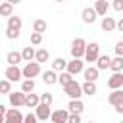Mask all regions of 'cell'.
<instances>
[{
  "mask_svg": "<svg viewBox=\"0 0 123 123\" xmlns=\"http://www.w3.org/2000/svg\"><path fill=\"white\" fill-rule=\"evenodd\" d=\"M85 48H86V40L85 38H81V37L73 38V42H71V56L75 60L85 58Z\"/></svg>",
  "mask_w": 123,
  "mask_h": 123,
  "instance_id": "obj_1",
  "label": "cell"
},
{
  "mask_svg": "<svg viewBox=\"0 0 123 123\" xmlns=\"http://www.w3.org/2000/svg\"><path fill=\"white\" fill-rule=\"evenodd\" d=\"M63 92L71 98V100H81V94H83V88H81V85L73 79L71 83H67L65 86H63Z\"/></svg>",
  "mask_w": 123,
  "mask_h": 123,
  "instance_id": "obj_2",
  "label": "cell"
},
{
  "mask_svg": "<svg viewBox=\"0 0 123 123\" xmlns=\"http://www.w3.org/2000/svg\"><path fill=\"white\" fill-rule=\"evenodd\" d=\"M100 56V44L98 42H88L86 48H85V62H96Z\"/></svg>",
  "mask_w": 123,
  "mask_h": 123,
  "instance_id": "obj_3",
  "label": "cell"
},
{
  "mask_svg": "<svg viewBox=\"0 0 123 123\" xmlns=\"http://www.w3.org/2000/svg\"><path fill=\"white\" fill-rule=\"evenodd\" d=\"M21 75H23L25 79H33V77L40 75V63H37V62H29V63H25V67L21 69Z\"/></svg>",
  "mask_w": 123,
  "mask_h": 123,
  "instance_id": "obj_4",
  "label": "cell"
},
{
  "mask_svg": "<svg viewBox=\"0 0 123 123\" xmlns=\"http://www.w3.org/2000/svg\"><path fill=\"white\" fill-rule=\"evenodd\" d=\"M4 123H23V113L19 108H10L4 115Z\"/></svg>",
  "mask_w": 123,
  "mask_h": 123,
  "instance_id": "obj_5",
  "label": "cell"
},
{
  "mask_svg": "<svg viewBox=\"0 0 123 123\" xmlns=\"http://www.w3.org/2000/svg\"><path fill=\"white\" fill-rule=\"evenodd\" d=\"M65 71H67V73H71V75L75 77V75H79V73H83V71H85V62H83V60H75V58H73L71 62H67Z\"/></svg>",
  "mask_w": 123,
  "mask_h": 123,
  "instance_id": "obj_6",
  "label": "cell"
},
{
  "mask_svg": "<svg viewBox=\"0 0 123 123\" xmlns=\"http://www.w3.org/2000/svg\"><path fill=\"white\" fill-rule=\"evenodd\" d=\"M4 77L10 81V83H15V81H21L23 75H21V69L17 65H8L6 71H4Z\"/></svg>",
  "mask_w": 123,
  "mask_h": 123,
  "instance_id": "obj_7",
  "label": "cell"
},
{
  "mask_svg": "<svg viewBox=\"0 0 123 123\" xmlns=\"http://www.w3.org/2000/svg\"><path fill=\"white\" fill-rule=\"evenodd\" d=\"M35 115H37L38 121H48L50 115H52V110H50V106H46V104H38V106L35 108Z\"/></svg>",
  "mask_w": 123,
  "mask_h": 123,
  "instance_id": "obj_8",
  "label": "cell"
},
{
  "mask_svg": "<svg viewBox=\"0 0 123 123\" xmlns=\"http://www.w3.org/2000/svg\"><path fill=\"white\" fill-rule=\"evenodd\" d=\"M8 98H10V104H12V108H21V106H25V92H10L8 94Z\"/></svg>",
  "mask_w": 123,
  "mask_h": 123,
  "instance_id": "obj_9",
  "label": "cell"
},
{
  "mask_svg": "<svg viewBox=\"0 0 123 123\" xmlns=\"http://www.w3.org/2000/svg\"><path fill=\"white\" fill-rule=\"evenodd\" d=\"M108 88H111V90L123 88V73H113V75L108 79Z\"/></svg>",
  "mask_w": 123,
  "mask_h": 123,
  "instance_id": "obj_10",
  "label": "cell"
},
{
  "mask_svg": "<svg viewBox=\"0 0 123 123\" xmlns=\"http://www.w3.org/2000/svg\"><path fill=\"white\" fill-rule=\"evenodd\" d=\"M98 75H100V71L96 69V65L85 67V71H83V77H85V81H88V83H96V81H98Z\"/></svg>",
  "mask_w": 123,
  "mask_h": 123,
  "instance_id": "obj_11",
  "label": "cell"
},
{
  "mask_svg": "<svg viewBox=\"0 0 123 123\" xmlns=\"http://www.w3.org/2000/svg\"><path fill=\"white\" fill-rule=\"evenodd\" d=\"M67 117H69V111L67 110H56V111H52V115H50V119H52V123H67Z\"/></svg>",
  "mask_w": 123,
  "mask_h": 123,
  "instance_id": "obj_12",
  "label": "cell"
},
{
  "mask_svg": "<svg viewBox=\"0 0 123 123\" xmlns=\"http://www.w3.org/2000/svg\"><path fill=\"white\" fill-rule=\"evenodd\" d=\"M81 17H83V21L86 23V25H92L94 21H96V12H94V8H83V12H81Z\"/></svg>",
  "mask_w": 123,
  "mask_h": 123,
  "instance_id": "obj_13",
  "label": "cell"
},
{
  "mask_svg": "<svg viewBox=\"0 0 123 123\" xmlns=\"http://www.w3.org/2000/svg\"><path fill=\"white\" fill-rule=\"evenodd\" d=\"M21 25H23V21H21L19 15H10L6 29H10V31H19V33H21Z\"/></svg>",
  "mask_w": 123,
  "mask_h": 123,
  "instance_id": "obj_14",
  "label": "cell"
},
{
  "mask_svg": "<svg viewBox=\"0 0 123 123\" xmlns=\"http://www.w3.org/2000/svg\"><path fill=\"white\" fill-rule=\"evenodd\" d=\"M67 111H69V113H77V115H81V113L85 111V104H83L81 100H69V104H67Z\"/></svg>",
  "mask_w": 123,
  "mask_h": 123,
  "instance_id": "obj_15",
  "label": "cell"
},
{
  "mask_svg": "<svg viewBox=\"0 0 123 123\" xmlns=\"http://www.w3.org/2000/svg\"><path fill=\"white\" fill-rule=\"evenodd\" d=\"M108 102L115 108V106H119V104H123V90L121 88H117V90H111L110 92V96H108Z\"/></svg>",
  "mask_w": 123,
  "mask_h": 123,
  "instance_id": "obj_16",
  "label": "cell"
},
{
  "mask_svg": "<svg viewBox=\"0 0 123 123\" xmlns=\"http://www.w3.org/2000/svg\"><path fill=\"white\" fill-rule=\"evenodd\" d=\"M110 62H111V58H110L108 54H100L98 60H96V69H98V71H102V69H110Z\"/></svg>",
  "mask_w": 123,
  "mask_h": 123,
  "instance_id": "obj_17",
  "label": "cell"
},
{
  "mask_svg": "<svg viewBox=\"0 0 123 123\" xmlns=\"http://www.w3.org/2000/svg\"><path fill=\"white\" fill-rule=\"evenodd\" d=\"M38 104H40V96H38L37 92L25 94V106H27V108H37Z\"/></svg>",
  "mask_w": 123,
  "mask_h": 123,
  "instance_id": "obj_18",
  "label": "cell"
},
{
  "mask_svg": "<svg viewBox=\"0 0 123 123\" xmlns=\"http://www.w3.org/2000/svg\"><path fill=\"white\" fill-rule=\"evenodd\" d=\"M48 60H50V52H48L46 48L35 50V62H37V63H44V62H48Z\"/></svg>",
  "mask_w": 123,
  "mask_h": 123,
  "instance_id": "obj_19",
  "label": "cell"
},
{
  "mask_svg": "<svg viewBox=\"0 0 123 123\" xmlns=\"http://www.w3.org/2000/svg\"><path fill=\"white\" fill-rule=\"evenodd\" d=\"M42 81H44V85H56L58 83V73L54 69H48V71L42 73Z\"/></svg>",
  "mask_w": 123,
  "mask_h": 123,
  "instance_id": "obj_20",
  "label": "cell"
},
{
  "mask_svg": "<svg viewBox=\"0 0 123 123\" xmlns=\"http://www.w3.org/2000/svg\"><path fill=\"white\" fill-rule=\"evenodd\" d=\"M6 62H8V65H17L19 62H23V58H21V52H15V50L8 52V56H6Z\"/></svg>",
  "mask_w": 123,
  "mask_h": 123,
  "instance_id": "obj_21",
  "label": "cell"
},
{
  "mask_svg": "<svg viewBox=\"0 0 123 123\" xmlns=\"http://www.w3.org/2000/svg\"><path fill=\"white\" fill-rule=\"evenodd\" d=\"M110 69H111L113 73H121V71H123V58H121V56H115V58L110 62Z\"/></svg>",
  "mask_w": 123,
  "mask_h": 123,
  "instance_id": "obj_22",
  "label": "cell"
},
{
  "mask_svg": "<svg viewBox=\"0 0 123 123\" xmlns=\"http://www.w3.org/2000/svg\"><path fill=\"white\" fill-rule=\"evenodd\" d=\"M94 12H96V15H106L108 13V0H96Z\"/></svg>",
  "mask_w": 123,
  "mask_h": 123,
  "instance_id": "obj_23",
  "label": "cell"
},
{
  "mask_svg": "<svg viewBox=\"0 0 123 123\" xmlns=\"http://www.w3.org/2000/svg\"><path fill=\"white\" fill-rule=\"evenodd\" d=\"M21 58H23V62H35V48L33 46H25L23 50H21Z\"/></svg>",
  "mask_w": 123,
  "mask_h": 123,
  "instance_id": "obj_24",
  "label": "cell"
},
{
  "mask_svg": "<svg viewBox=\"0 0 123 123\" xmlns=\"http://www.w3.org/2000/svg\"><path fill=\"white\" fill-rule=\"evenodd\" d=\"M81 88H83V94H88V96H94V94L98 92L96 83H88V81H85V83L81 85Z\"/></svg>",
  "mask_w": 123,
  "mask_h": 123,
  "instance_id": "obj_25",
  "label": "cell"
},
{
  "mask_svg": "<svg viewBox=\"0 0 123 123\" xmlns=\"http://www.w3.org/2000/svg\"><path fill=\"white\" fill-rule=\"evenodd\" d=\"M102 31H115V19L110 15H104L102 19Z\"/></svg>",
  "mask_w": 123,
  "mask_h": 123,
  "instance_id": "obj_26",
  "label": "cell"
},
{
  "mask_svg": "<svg viewBox=\"0 0 123 123\" xmlns=\"http://www.w3.org/2000/svg\"><path fill=\"white\" fill-rule=\"evenodd\" d=\"M65 67H67V62H65L63 58H56V60L52 62V69H54L56 73H62V71H65Z\"/></svg>",
  "mask_w": 123,
  "mask_h": 123,
  "instance_id": "obj_27",
  "label": "cell"
},
{
  "mask_svg": "<svg viewBox=\"0 0 123 123\" xmlns=\"http://www.w3.org/2000/svg\"><path fill=\"white\" fill-rule=\"evenodd\" d=\"M46 27H48V25H46L44 19H35V21H33V33H40V35H42V33L46 31Z\"/></svg>",
  "mask_w": 123,
  "mask_h": 123,
  "instance_id": "obj_28",
  "label": "cell"
},
{
  "mask_svg": "<svg viewBox=\"0 0 123 123\" xmlns=\"http://www.w3.org/2000/svg\"><path fill=\"white\" fill-rule=\"evenodd\" d=\"M73 81V75L71 73H67V71H62V73H58V83L62 85V86H65L67 83H71Z\"/></svg>",
  "mask_w": 123,
  "mask_h": 123,
  "instance_id": "obj_29",
  "label": "cell"
},
{
  "mask_svg": "<svg viewBox=\"0 0 123 123\" xmlns=\"http://www.w3.org/2000/svg\"><path fill=\"white\" fill-rule=\"evenodd\" d=\"M0 15H4V17L13 15V6L8 4V2H2V4H0Z\"/></svg>",
  "mask_w": 123,
  "mask_h": 123,
  "instance_id": "obj_30",
  "label": "cell"
},
{
  "mask_svg": "<svg viewBox=\"0 0 123 123\" xmlns=\"http://www.w3.org/2000/svg\"><path fill=\"white\" fill-rule=\"evenodd\" d=\"M33 90H35V81H33V79H25V81L21 83V92L29 94V92H33Z\"/></svg>",
  "mask_w": 123,
  "mask_h": 123,
  "instance_id": "obj_31",
  "label": "cell"
},
{
  "mask_svg": "<svg viewBox=\"0 0 123 123\" xmlns=\"http://www.w3.org/2000/svg\"><path fill=\"white\" fill-rule=\"evenodd\" d=\"M12 92V83L8 79H2L0 81V94H10Z\"/></svg>",
  "mask_w": 123,
  "mask_h": 123,
  "instance_id": "obj_32",
  "label": "cell"
},
{
  "mask_svg": "<svg viewBox=\"0 0 123 123\" xmlns=\"http://www.w3.org/2000/svg\"><path fill=\"white\" fill-rule=\"evenodd\" d=\"M54 102V96H52V92H42L40 94V104H46V106H50Z\"/></svg>",
  "mask_w": 123,
  "mask_h": 123,
  "instance_id": "obj_33",
  "label": "cell"
},
{
  "mask_svg": "<svg viewBox=\"0 0 123 123\" xmlns=\"http://www.w3.org/2000/svg\"><path fill=\"white\" fill-rule=\"evenodd\" d=\"M40 42H42V35H40V33H33V35H31V44L37 46V44H40Z\"/></svg>",
  "mask_w": 123,
  "mask_h": 123,
  "instance_id": "obj_34",
  "label": "cell"
},
{
  "mask_svg": "<svg viewBox=\"0 0 123 123\" xmlns=\"http://www.w3.org/2000/svg\"><path fill=\"white\" fill-rule=\"evenodd\" d=\"M23 123H38V119L35 113H27V115H23Z\"/></svg>",
  "mask_w": 123,
  "mask_h": 123,
  "instance_id": "obj_35",
  "label": "cell"
},
{
  "mask_svg": "<svg viewBox=\"0 0 123 123\" xmlns=\"http://www.w3.org/2000/svg\"><path fill=\"white\" fill-rule=\"evenodd\" d=\"M111 8H113L115 12H123V0H113V2H111Z\"/></svg>",
  "mask_w": 123,
  "mask_h": 123,
  "instance_id": "obj_36",
  "label": "cell"
},
{
  "mask_svg": "<svg viewBox=\"0 0 123 123\" xmlns=\"http://www.w3.org/2000/svg\"><path fill=\"white\" fill-rule=\"evenodd\" d=\"M19 35H21L19 31H10V29H6V37L12 38V40H13V38H19Z\"/></svg>",
  "mask_w": 123,
  "mask_h": 123,
  "instance_id": "obj_37",
  "label": "cell"
},
{
  "mask_svg": "<svg viewBox=\"0 0 123 123\" xmlns=\"http://www.w3.org/2000/svg\"><path fill=\"white\" fill-rule=\"evenodd\" d=\"M67 123H81V115H77V113H69Z\"/></svg>",
  "mask_w": 123,
  "mask_h": 123,
  "instance_id": "obj_38",
  "label": "cell"
},
{
  "mask_svg": "<svg viewBox=\"0 0 123 123\" xmlns=\"http://www.w3.org/2000/svg\"><path fill=\"white\" fill-rule=\"evenodd\" d=\"M115 56H121L123 58V42H115Z\"/></svg>",
  "mask_w": 123,
  "mask_h": 123,
  "instance_id": "obj_39",
  "label": "cell"
},
{
  "mask_svg": "<svg viewBox=\"0 0 123 123\" xmlns=\"http://www.w3.org/2000/svg\"><path fill=\"white\" fill-rule=\"evenodd\" d=\"M115 29H117V31H121V33H123V17H121V19H119V21H115Z\"/></svg>",
  "mask_w": 123,
  "mask_h": 123,
  "instance_id": "obj_40",
  "label": "cell"
},
{
  "mask_svg": "<svg viewBox=\"0 0 123 123\" xmlns=\"http://www.w3.org/2000/svg\"><path fill=\"white\" fill-rule=\"evenodd\" d=\"M6 111H8V110H6V106H4V104H0V115H6Z\"/></svg>",
  "mask_w": 123,
  "mask_h": 123,
  "instance_id": "obj_41",
  "label": "cell"
},
{
  "mask_svg": "<svg viewBox=\"0 0 123 123\" xmlns=\"http://www.w3.org/2000/svg\"><path fill=\"white\" fill-rule=\"evenodd\" d=\"M115 111H117V113H123V104H119V106H115Z\"/></svg>",
  "mask_w": 123,
  "mask_h": 123,
  "instance_id": "obj_42",
  "label": "cell"
},
{
  "mask_svg": "<svg viewBox=\"0 0 123 123\" xmlns=\"http://www.w3.org/2000/svg\"><path fill=\"white\" fill-rule=\"evenodd\" d=\"M6 2H8V4H12V6H13V4H19V2H21V0H6Z\"/></svg>",
  "mask_w": 123,
  "mask_h": 123,
  "instance_id": "obj_43",
  "label": "cell"
},
{
  "mask_svg": "<svg viewBox=\"0 0 123 123\" xmlns=\"http://www.w3.org/2000/svg\"><path fill=\"white\" fill-rule=\"evenodd\" d=\"M0 123H4V115H0Z\"/></svg>",
  "mask_w": 123,
  "mask_h": 123,
  "instance_id": "obj_44",
  "label": "cell"
},
{
  "mask_svg": "<svg viewBox=\"0 0 123 123\" xmlns=\"http://www.w3.org/2000/svg\"><path fill=\"white\" fill-rule=\"evenodd\" d=\"M54 2H60V4H62V2H65V0H54Z\"/></svg>",
  "mask_w": 123,
  "mask_h": 123,
  "instance_id": "obj_45",
  "label": "cell"
},
{
  "mask_svg": "<svg viewBox=\"0 0 123 123\" xmlns=\"http://www.w3.org/2000/svg\"><path fill=\"white\" fill-rule=\"evenodd\" d=\"M88 123H94V121H88Z\"/></svg>",
  "mask_w": 123,
  "mask_h": 123,
  "instance_id": "obj_46",
  "label": "cell"
},
{
  "mask_svg": "<svg viewBox=\"0 0 123 123\" xmlns=\"http://www.w3.org/2000/svg\"><path fill=\"white\" fill-rule=\"evenodd\" d=\"M121 42H123V38H121Z\"/></svg>",
  "mask_w": 123,
  "mask_h": 123,
  "instance_id": "obj_47",
  "label": "cell"
},
{
  "mask_svg": "<svg viewBox=\"0 0 123 123\" xmlns=\"http://www.w3.org/2000/svg\"><path fill=\"white\" fill-rule=\"evenodd\" d=\"M42 123H46V121H42Z\"/></svg>",
  "mask_w": 123,
  "mask_h": 123,
  "instance_id": "obj_48",
  "label": "cell"
},
{
  "mask_svg": "<svg viewBox=\"0 0 123 123\" xmlns=\"http://www.w3.org/2000/svg\"><path fill=\"white\" fill-rule=\"evenodd\" d=\"M121 123H123V121H121Z\"/></svg>",
  "mask_w": 123,
  "mask_h": 123,
  "instance_id": "obj_49",
  "label": "cell"
}]
</instances>
